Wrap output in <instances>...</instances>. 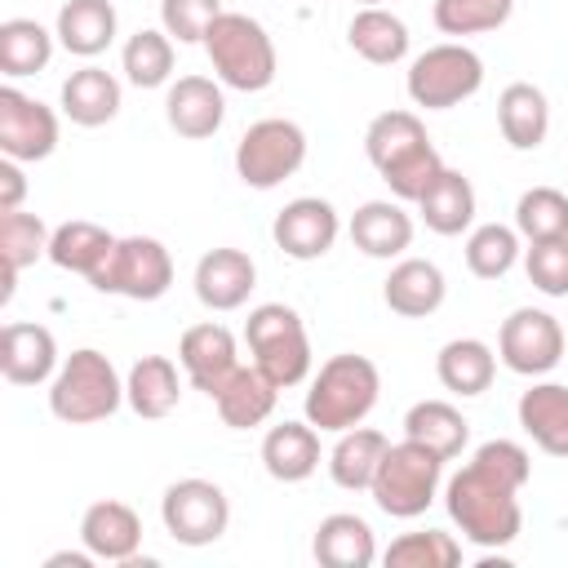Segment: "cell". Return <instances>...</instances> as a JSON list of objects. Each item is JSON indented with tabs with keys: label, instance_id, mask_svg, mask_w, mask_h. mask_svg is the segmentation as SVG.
Listing matches in <instances>:
<instances>
[{
	"label": "cell",
	"instance_id": "1",
	"mask_svg": "<svg viewBox=\"0 0 568 568\" xmlns=\"http://www.w3.org/2000/svg\"><path fill=\"white\" fill-rule=\"evenodd\" d=\"M532 479V457L515 439H488L470 453V462L444 484L448 519L479 550H501L524 528L519 493Z\"/></svg>",
	"mask_w": 568,
	"mask_h": 568
},
{
	"label": "cell",
	"instance_id": "2",
	"mask_svg": "<svg viewBox=\"0 0 568 568\" xmlns=\"http://www.w3.org/2000/svg\"><path fill=\"white\" fill-rule=\"evenodd\" d=\"M364 155L377 169V178L390 186L395 200L417 204L422 191L439 178L444 160L422 124L417 111H382L364 129Z\"/></svg>",
	"mask_w": 568,
	"mask_h": 568
},
{
	"label": "cell",
	"instance_id": "3",
	"mask_svg": "<svg viewBox=\"0 0 568 568\" xmlns=\"http://www.w3.org/2000/svg\"><path fill=\"white\" fill-rule=\"evenodd\" d=\"M377 395H382V373L368 355H355V351L328 355L320 364V373L311 377L306 422L320 435H342L377 408Z\"/></svg>",
	"mask_w": 568,
	"mask_h": 568
},
{
	"label": "cell",
	"instance_id": "4",
	"mask_svg": "<svg viewBox=\"0 0 568 568\" xmlns=\"http://www.w3.org/2000/svg\"><path fill=\"white\" fill-rule=\"evenodd\" d=\"M204 53L213 62V75L226 89H240V93L271 89V80L280 71L275 40L266 36V27L257 18H248V13H235V9L217 13V22L204 36Z\"/></svg>",
	"mask_w": 568,
	"mask_h": 568
},
{
	"label": "cell",
	"instance_id": "5",
	"mask_svg": "<svg viewBox=\"0 0 568 568\" xmlns=\"http://www.w3.org/2000/svg\"><path fill=\"white\" fill-rule=\"evenodd\" d=\"M120 404H124V382H120L115 364L93 346L71 351L49 382V413L67 426L106 422Z\"/></svg>",
	"mask_w": 568,
	"mask_h": 568
},
{
	"label": "cell",
	"instance_id": "6",
	"mask_svg": "<svg viewBox=\"0 0 568 568\" xmlns=\"http://www.w3.org/2000/svg\"><path fill=\"white\" fill-rule=\"evenodd\" d=\"M244 342H248L253 364L280 390L302 386L311 377V337H306V324L293 306H284V302L253 306L248 320H244Z\"/></svg>",
	"mask_w": 568,
	"mask_h": 568
},
{
	"label": "cell",
	"instance_id": "7",
	"mask_svg": "<svg viewBox=\"0 0 568 568\" xmlns=\"http://www.w3.org/2000/svg\"><path fill=\"white\" fill-rule=\"evenodd\" d=\"M439 479H444V457L404 435L399 444L386 448V457H382L368 493H373V501H377L382 515H390V519H417L439 497Z\"/></svg>",
	"mask_w": 568,
	"mask_h": 568
},
{
	"label": "cell",
	"instance_id": "8",
	"mask_svg": "<svg viewBox=\"0 0 568 568\" xmlns=\"http://www.w3.org/2000/svg\"><path fill=\"white\" fill-rule=\"evenodd\" d=\"M404 84H408L413 106L453 111L484 89V58L462 40H444V44H430L426 53L413 58Z\"/></svg>",
	"mask_w": 568,
	"mask_h": 568
},
{
	"label": "cell",
	"instance_id": "9",
	"mask_svg": "<svg viewBox=\"0 0 568 568\" xmlns=\"http://www.w3.org/2000/svg\"><path fill=\"white\" fill-rule=\"evenodd\" d=\"M302 164H306V133L297 120L266 115V120L248 124L235 142V173L253 191H271V186L288 182Z\"/></svg>",
	"mask_w": 568,
	"mask_h": 568
},
{
	"label": "cell",
	"instance_id": "10",
	"mask_svg": "<svg viewBox=\"0 0 568 568\" xmlns=\"http://www.w3.org/2000/svg\"><path fill=\"white\" fill-rule=\"evenodd\" d=\"M89 284L98 293H115L129 302H155L173 284V257L155 235H124L89 275Z\"/></svg>",
	"mask_w": 568,
	"mask_h": 568
},
{
	"label": "cell",
	"instance_id": "11",
	"mask_svg": "<svg viewBox=\"0 0 568 568\" xmlns=\"http://www.w3.org/2000/svg\"><path fill=\"white\" fill-rule=\"evenodd\" d=\"M160 519L178 546H213L231 524V501H226L222 484L186 475V479H173L164 488Z\"/></svg>",
	"mask_w": 568,
	"mask_h": 568
},
{
	"label": "cell",
	"instance_id": "12",
	"mask_svg": "<svg viewBox=\"0 0 568 568\" xmlns=\"http://www.w3.org/2000/svg\"><path fill=\"white\" fill-rule=\"evenodd\" d=\"M497 359L519 377H541L564 359V324L550 311L519 306L501 320Z\"/></svg>",
	"mask_w": 568,
	"mask_h": 568
},
{
	"label": "cell",
	"instance_id": "13",
	"mask_svg": "<svg viewBox=\"0 0 568 568\" xmlns=\"http://www.w3.org/2000/svg\"><path fill=\"white\" fill-rule=\"evenodd\" d=\"M337 235H342V217H337V209H333L328 200H320V195H297V200H288V204L275 213V222H271L275 248H284V257H293V262H315V257H324V253L337 244Z\"/></svg>",
	"mask_w": 568,
	"mask_h": 568
},
{
	"label": "cell",
	"instance_id": "14",
	"mask_svg": "<svg viewBox=\"0 0 568 568\" xmlns=\"http://www.w3.org/2000/svg\"><path fill=\"white\" fill-rule=\"evenodd\" d=\"M58 146V115L40 102V98H27L22 89L4 84L0 89V151L9 160H49Z\"/></svg>",
	"mask_w": 568,
	"mask_h": 568
},
{
	"label": "cell",
	"instance_id": "15",
	"mask_svg": "<svg viewBox=\"0 0 568 568\" xmlns=\"http://www.w3.org/2000/svg\"><path fill=\"white\" fill-rule=\"evenodd\" d=\"M178 364L186 373V382L195 390H204L209 399L222 390V382L240 368V351H235V333L217 320H204V324H191L178 342Z\"/></svg>",
	"mask_w": 568,
	"mask_h": 568
},
{
	"label": "cell",
	"instance_id": "16",
	"mask_svg": "<svg viewBox=\"0 0 568 568\" xmlns=\"http://www.w3.org/2000/svg\"><path fill=\"white\" fill-rule=\"evenodd\" d=\"M164 120L178 138H213L226 120V98H222V80L209 75H178L164 93Z\"/></svg>",
	"mask_w": 568,
	"mask_h": 568
},
{
	"label": "cell",
	"instance_id": "17",
	"mask_svg": "<svg viewBox=\"0 0 568 568\" xmlns=\"http://www.w3.org/2000/svg\"><path fill=\"white\" fill-rule=\"evenodd\" d=\"M58 342L44 324L13 320L0 328V373L9 386H40L58 373Z\"/></svg>",
	"mask_w": 568,
	"mask_h": 568
},
{
	"label": "cell",
	"instance_id": "18",
	"mask_svg": "<svg viewBox=\"0 0 568 568\" xmlns=\"http://www.w3.org/2000/svg\"><path fill=\"white\" fill-rule=\"evenodd\" d=\"M195 297L209 311H240L257 288V266L244 248H209L195 262Z\"/></svg>",
	"mask_w": 568,
	"mask_h": 568
},
{
	"label": "cell",
	"instance_id": "19",
	"mask_svg": "<svg viewBox=\"0 0 568 568\" xmlns=\"http://www.w3.org/2000/svg\"><path fill=\"white\" fill-rule=\"evenodd\" d=\"M80 541L93 550V559L106 564H129L142 550V519L129 501L102 497L80 515Z\"/></svg>",
	"mask_w": 568,
	"mask_h": 568
},
{
	"label": "cell",
	"instance_id": "20",
	"mask_svg": "<svg viewBox=\"0 0 568 568\" xmlns=\"http://www.w3.org/2000/svg\"><path fill=\"white\" fill-rule=\"evenodd\" d=\"M346 231H351V244L364 257H377V262L404 257L408 244H413V217H408L404 200H364L351 213Z\"/></svg>",
	"mask_w": 568,
	"mask_h": 568
},
{
	"label": "cell",
	"instance_id": "21",
	"mask_svg": "<svg viewBox=\"0 0 568 568\" xmlns=\"http://www.w3.org/2000/svg\"><path fill=\"white\" fill-rule=\"evenodd\" d=\"M448 280L430 257H399L382 284V302L404 320H426L444 306Z\"/></svg>",
	"mask_w": 568,
	"mask_h": 568
},
{
	"label": "cell",
	"instance_id": "22",
	"mask_svg": "<svg viewBox=\"0 0 568 568\" xmlns=\"http://www.w3.org/2000/svg\"><path fill=\"white\" fill-rule=\"evenodd\" d=\"M275 399H280V386H275L257 364H240V368L222 382V390L213 395V408H217L222 426H231V430H253V426H262V422L275 413Z\"/></svg>",
	"mask_w": 568,
	"mask_h": 568
},
{
	"label": "cell",
	"instance_id": "23",
	"mask_svg": "<svg viewBox=\"0 0 568 568\" xmlns=\"http://www.w3.org/2000/svg\"><path fill=\"white\" fill-rule=\"evenodd\" d=\"M262 466L280 484H302L320 470V430L311 422H275L262 435Z\"/></svg>",
	"mask_w": 568,
	"mask_h": 568
},
{
	"label": "cell",
	"instance_id": "24",
	"mask_svg": "<svg viewBox=\"0 0 568 568\" xmlns=\"http://www.w3.org/2000/svg\"><path fill=\"white\" fill-rule=\"evenodd\" d=\"M311 555L324 568H368L377 559V537L364 515L337 510V515L320 519V528L311 537Z\"/></svg>",
	"mask_w": 568,
	"mask_h": 568
},
{
	"label": "cell",
	"instance_id": "25",
	"mask_svg": "<svg viewBox=\"0 0 568 568\" xmlns=\"http://www.w3.org/2000/svg\"><path fill=\"white\" fill-rule=\"evenodd\" d=\"M519 426L546 457H568V386L532 382L519 395Z\"/></svg>",
	"mask_w": 568,
	"mask_h": 568
},
{
	"label": "cell",
	"instance_id": "26",
	"mask_svg": "<svg viewBox=\"0 0 568 568\" xmlns=\"http://www.w3.org/2000/svg\"><path fill=\"white\" fill-rule=\"evenodd\" d=\"M58 102H62V115L71 124H80V129L111 124L120 115V80L111 71H102V67L89 62V67H80V71H71L62 80Z\"/></svg>",
	"mask_w": 568,
	"mask_h": 568
},
{
	"label": "cell",
	"instance_id": "27",
	"mask_svg": "<svg viewBox=\"0 0 568 568\" xmlns=\"http://www.w3.org/2000/svg\"><path fill=\"white\" fill-rule=\"evenodd\" d=\"M497 129L515 151H537L550 133V102L537 84L515 80L497 98Z\"/></svg>",
	"mask_w": 568,
	"mask_h": 568
},
{
	"label": "cell",
	"instance_id": "28",
	"mask_svg": "<svg viewBox=\"0 0 568 568\" xmlns=\"http://www.w3.org/2000/svg\"><path fill=\"white\" fill-rule=\"evenodd\" d=\"M435 377H439L444 390H453V395H462V399H475V395H484V390L493 386V377H497V355H493V346L479 342V337H453V342H444L439 355H435Z\"/></svg>",
	"mask_w": 568,
	"mask_h": 568
},
{
	"label": "cell",
	"instance_id": "29",
	"mask_svg": "<svg viewBox=\"0 0 568 568\" xmlns=\"http://www.w3.org/2000/svg\"><path fill=\"white\" fill-rule=\"evenodd\" d=\"M182 399V377H178V364L169 355H142L129 377H124V404L142 417V422H160L178 408Z\"/></svg>",
	"mask_w": 568,
	"mask_h": 568
},
{
	"label": "cell",
	"instance_id": "30",
	"mask_svg": "<svg viewBox=\"0 0 568 568\" xmlns=\"http://www.w3.org/2000/svg\"><path fill=\"white\" fill-rule=\"evenodd\" d=\"M115 27H120V18H115V4H111V0H67V4L58 9L53 36H58V44H62L67 53H75V58H98V53L111 49Z\"/></svg>",
	"mask_w": 568,
	"mask_h": 568
},
{
	"label": "cell",
	"instance_id": "31",
	"mask_svg": "<svg viewBox=\"0 0 568 568\" xmlns=\"http://www.w3.org/2000/svg\"><path fill=\"white\" fill-rule=\"evenodd\" d=\"M417 213L426 222V231L435 235H462L470 222H475V186L462 169H439V178L422 191L417 200Z\"/></svg>",
	"mask_w": 568,
	"mask_h": 568
},
{
	"label": "cell",
	"instance_id": "32",
	"mask_svg": "<svg viewBox=\"0 0 568 568\" xmlns=\"http://www.w3.org/2000/svg\"><path fill=\"white\" fill-rule=\"evenodd\" d=\"M386 448H390V439H386L382 430H373V426H351V430H342L337 444H333V453H328V475H333V484L346 488V493H364V488L373 484V475H377Z\"/></svg>",
	"mask_w": 568,
	"mask_h": 568
},
{
	"label": "cell",
	"instance_id": "33",
	"mask_svg": "<svg viewBox=\"0 0 568 568\" xmlns=\"http://www.w3.org/2000/svg\"><path fill=\"white\" fill-rule=\"evenodd\" d=\"M346 40H351V49H355L364 62H373V67H395V62H404V53H408V27H404V18L390 13V9H382V4H364V9L351 18Z\"/></svg>",
	"mask_w": 568,
	"mask_h": 568
},
{
	"label": "cell",
	"instance_id": "34",
	"mask_svg": "<svg viewBox=\"0 0 568 568\" xmlns=\"http://www.w3.org/2000/svg\"><path fill=\"white\" fill-rule=\"evenodd\" d=\"M49 226L40 213H0V257H4V288H0V302L13 297V284L27 266H36L40 257H49Z\"/></svg>",
	"mask_w": 568,
	"mask_h": 568
},
{
	"label": "cell",
	"instance_id": "35",
	"mask_svg": "<svg viewBox=\"0 0 568 568\" xmlns=\"http://www.w3.org/2000/svg\"><path fill=\"white\" fill-rule=\"evenodd\" d=\"M404 435L417 439V444H426V448L439 453L444 462H453V457L466 448V439H470V422H466L462 408L448 404V399H417V404L404 413Z\"/></svg>",
	"mask_w": 568,
	"mask_h": 568
},
{
	"label": "cell",
	"instance_id": "36",
	"mask_svg": "<svg viewBox=\"0 0 568 568\" xmlns=\"http://www.w3.org/2000/svg\"><path fill=\"white\" fill-rule=\"evenodd\" d=\"M111 248H115V235L106 226H98V222H84V217L62 222L49 235V262L58 271H71V275H84V280L106 262Z\"/></svg>",
	"mask_w": 568,
	"mask_h": 568
},
{
	"label": "cell",
	"instance_id": "37",
	"mask_svg": "<svg viewBox=\"0 0 568 568\" xmlns=\"http://www.w3.org/2000/svg\"><path fill=\"white\" fill-rule=\"evenodd\" d=\"M53 62V36L36 18H4L0 22V71L9 80L40 75Z\"/></svg>",
	"mask_w": 568,
	"mask_h": 568
},
{
	"label": "cell",
	"instance_id": "38",
	"mask_svg": "<svg viewBox=\"0 0 568 568\" xmlns=\"http://www.w3.org/2000/svg\"><path fill=\"white\" fill-rule=\"evenodd\" d=\"M120 71L138 89H160L173 75V36L164 27H142L120 49Z\"/></svg>",
	"mask_w": 568,
	"mask_h": 568
},
{
	"label": "cell",
	"instance_id": "39",
	"mask_svg": "<svg viewBox=\"0 0 568 568\" xmlns=\"http://www.w3.org/2000/svg\"><path fill=\"white\" fill-rule=\"evenodd\" d=\"M386 568H457L462 564V541L444 528L426 532H404L382 550Z\"/></svg>",
	"mask_w": 568,
	"mask_h": 568
},
{
	"label": "cell",
	"instance_id": "40",
	"mask_svg": "<svg viewBox=\"0 0 568 568\" xmlns=\"http://www.w3.org/2000/svg\"><path fill=\"white\" fill-rule=\"evenodd\" d=\"M519 262V231L501 222H484L466 235V266L479 280H501Z\"/></svg>",
	"mask_w": 568,
	"mask_h": 568
},
{
	"label": "cell",
	"instance_id": "41",
	"mask_svg": "<svg viewBox=\"0 0 568 568\" xmlns=\"http://www.w3.org/2000/svg\"><path fill=\"white\" fill-rule=\"evenodd\" d=\"M515 231L532 244V240H555L568 235V195L559 186H532L519 195L515 204Z\"/></svg>",
	"mask_w": 568,
	"mask_h": 568
},
{
	"label": "cell",
	"instance_id": "42",
	"mask_svg": "<svg viewBox=\"0 0 568 568\" xmlns=\"http://www.w3.org/2000/svg\"><path fill=\"white\" fill-rule=\"evenodd\" d=\"M515 13V0H435L430 18L444 36H484L506 27V18Z\"/></svg>",
	"mask_w": 568,
	"mask_h": 568
},
{
	"label": "cell",
	"instance_id": "43",
	"mask_svg": "<svg viewBox=\"0 0 568 568\" xmlns=\"http://www.w3.org/2000/svg\"><path fill=\"white\" fill-rule=\"evenodd\" d=\"M524 271L546 297H568V235L532 240L524 248Z\"/></svg>",
	"mask_w": 568,
	"mask_h": 568
},
{
	"label": "cell",
	"instance_id": "44",
	"mask_svg": "<svg viewBox=\"0 0 568 568\" xmlns=\"http://www.w3.org/2000/svg\"><path fill=\"white\" fill-rule=\"evenodd\" d=\"M217 13H222V0H160V27L178 44H204Z\"/></svg>",
	"mask_w": 568,
	"mask_h": 568
},
{
	"label": "cell",
	"instance_id": "45",
	"mask_svg": "<svg viewBox=\"0 0 568 568\" xmlns=\"http://www.w3.org/2000/svg\"><path fill=\"white\" fill-rule=\"evenodd\" d=\"M27 200V173H22V160H0V213H13L22 209Z\"/></svg>",
	"mask_w": 568,
	"mask_h": 568
},
{
	"label": "cell",
	"instance_id": "46",
	"mask_svg": "<svg viewBox=\"0 0 568 568\" xmlns=\"http://www.w3.org/2000/svg\"><path fill=\"white\" fill-rule=\"evenodd\" d=\"M67 564H71V568H89V564H93V550H89V546H84V550H58V555L44 559V568H67Z\"/></svg>",
	"mask_w": 568,
	"mask_h": 568
},
{
	"label": "cell",
	"instance_id": "47",
	"mask_svg": "<svg viewBox=\"0 0 568 568\" xmlns=\"http://www.w3.org/2000/svg\"><path fill=\"white\" fill-rule=\"evenodd\" d=\"M359 4H382V0H359Z\"/></svg>",
	"mask_w": 568,
	"mask_h": 568
}]
</instances>
